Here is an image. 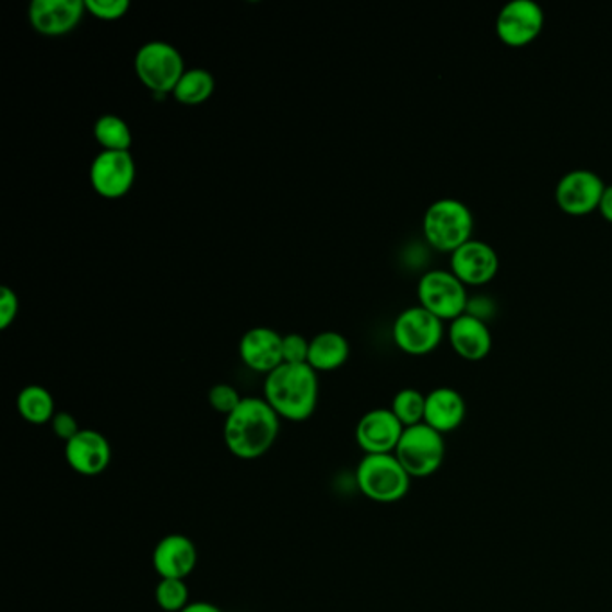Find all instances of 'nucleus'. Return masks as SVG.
<instances>
[{"instance_id": "1", "label": "nucleus", "mask_w": 612, "mask_h": 612, "mask_svg": "<svg viewBox=\"0 0 612 612\" xmlns=\"http://www.w3.org/2000/svg\"><path fill=\"white\" fill-rule=\"evenodd\" d=\"M281 433V416L264 397H245L242 404L225 416L223 442L232 457L257 460L270 452Z\"/></svg>"}, {"instance_id": "2", "label": "nucleus", "mask_w": 612, "mask_h": 612, "mask_svg": "<svg viewBox=\"0 0 612 612\" xmlns=\"http://www.w3.org/2000/svg\"><path fill=\"white\" fill-rule=\"evenodd\" d=\"M320 385L318 374L307 363L281 367L264 379V399L276 415L290 422H304L317 412Z\"/></svg>"}, {"instance_id": "3", "label": "nucleus", "mask_w": 612, "mask_h": 612, "mask_svg": "<svg viewBox=\"0 0 612 612\" xmlns=\"http://www.w3.org/2000/svg\"><path fill=\"white\" fill-rule=\"evenodd\" d=\"M412 480L393 452L365 455L357 463V487L370 502L381 505L401 502L412 489Z\"/></svg>"}, {"instance_id": "4", "label": "nucleus", "mask_w": 612, "mask_h": 612, "mask_svg": "<svg viewBox=\"0 0 612 612\" xmlns=\"http://www.w3.org/2000/svg\"><path fill=\"white\" fill-rule=\"evenodd\" d=\"M422 231L426 242L440 251H455L472 239L474 216L471 209L457 198H440L427 207Z\"/></svg>"}, {"instance_id": "5", "label": "nucleus", "mask_w": 612, "mask_h": 612, "mask_svg": "<svg viewBox=\"0 0 612 612\" xmlns=\"http://www.w3.org/2000/svg\"><path fill=\"white\" fill-rule=\"evenodd\" d=\"M186 71L180 50L167 42H146L141 49L137 50V78L155 96L173 94Z\"/></svg>"}, {"instance_id": "6", "label": "nucleus", "mask_w": 612, "mask_h": 612, "mask_svg": "<svg viewBox=\"0 0 612 612\" xmlns=\"http://www.w3.org/2000/svg\"><path fill=\"white\" fill-rule=\"evenodd\" d=\"M393 455L410 476H433L446 458V440L442 433L422 422L416 426L404 427Z\"/></svg>"}, {"instance_id": "7", "label": "nucleus", "mask_w": 612, "mask_h": 612, "mask_svg": "<svg viewBox=\"0 0 612 612\" xmlns=\"http://www.w3.org/2000/svg\"><path fill=\"white\" fill-rule=\"evenodd\" d=\"M419 306L433 313L442 321L457 320L467 311V287L451 270H429L416 286Z\"/></svg>"}, {"instance_id": "8", "label": "nucleus", "mask_w": 612, "mask_h": 612, "mask_svg": "<svg viewBox=\"0 0 612 612\" xmlns=\"http://www.w3.org/2000/svg\"><path fill=\"white\" fill-rule=\"evenodd\" d=\"M392 337L402 352L412 356H424L440 345L444 321L422 306L408 307L397 315Z\"/></svg>"}, {"instance_id": "9", "label": "nucleus", "mask_w": 612, "mask_h": 612, "mask_svg": "<svg viewBox=\"0 0 612 612\" xmlns=\"http://www.w3.org/2000/svg\"><path fill=\"white\" fill-rule=\"evenodd\" d=\"M544 27V11L536 0H510L496 16V35L508 47L532 44Z\"/></svg>"}, {"instance_id": "10", "label": "nucleus", "mask_w": 612, "mask_h": 612, "mask_svg": "<svg viewBox=\"0 0 612 612\" xmlns=\"http://www.w3.org/2000/svg\"><path fill=\"white\" fill-rule=\"evenodd\" d=\"M137 166L130 151H101L91 164V184L99 197L117 200L131 191Z\"/></svg>"}, {"instance_id": "11", "label": "nucleus", "mask_w": 612, "mask_h": 612, "mask_svg": "<svg viewBox=\"0 0 612 612\" xmlns=\"http://www.w3.org/2000/svg\"><path fill=\"white\" fill-rule=\"evenodd\" d=\"M605 191V181L591 169H573L555 187L557 205L569 216H586L597 211Z\"/></svg>"}, {"instance_id": "12", "label": "nucleus", "mask_w": 612, "mask_h": 612, "mask_svg": "<svg viewBox=\"0 0 612 612\" xmlns=\"http://www.w3.org/2000/svg\"><path fill=\"white\" fill-rule=\"evenodd\" d=\"M404 426L390 408H376L360 419L356 442L365 455H390L401 440Z\"/></svg>"}, {"instance_id": "13", "label": "nucleus", "mask_w": 612, "mask_h": 612, "mask_svg": "<svg viewBox=\"0 0 612 612\" xmlns=\"http://www.w3.org/2000/svg\"><path fill=\"white\" fill-rule=\"evenodd\" d=\"M66 462L80 476H99L111 463L110 442L96 429H81L66 444Z\"/></svg>"}, {"instance_id": "14", "label": "nucleus", "mask_w": 612, "mask_h": 612, "mask_svg": "<svg viewBox=\"0 0 612 612\" xmlns=\"http://www.w3.org/2000/svg\"><path fill=\"white\" fill-rule=\"evenodd\" d=\"M451 271L466 286H482L497 275L499 256L489 243L469 239L452 251Z\"/></svg>"}, {"instance_id": "15", "label": "nucleus", "mask_w": 612, "mask_h": 612, "mask_svg": "<svg viewBox=\"0 0 612 612\" xmlns=\"http://www.w3.org/2000/svg\"><path fill=\"white\" fill-rule=\"evenodd\" d=\"M85 11V0H33L27 16L36 33L63 36L78 27Z\"/></svg>"}, {"instance_id": "16", "label": "nucleus", "mask_w": 612, "mask_h": 612, "mask_svg": "<svg viewBox=\"0 0 612 612\" xmlns=\"http://www.w3.org/2000/svg\"><path fill=\"white\" fill-rule=\"evenodd\" d=\"M151 564L161 578L186 580L198 564L197 544L184 533H169L156 542Z\"/></svg>"}, {"instance_id": "17", "label": "nucleus", "mask_w": 612, "mask_h": 612, "mask_svg": "<svg viewBox=\"0 0 612 612\" xmlns=\"http://www.w3.org/2000/svg\"><path fill=\"white\" fill-rule=\"evenodd\" d=\"M282 338L270 327H254L243 334L239 342V356L250 370L270 374L284 363Z\"/></svg>"}, {"instance_id": "18", "label": "nucleus", "mask_w": 612, "mask_h": 612, "mask_svg": "<svg viewBox=\"0 0 612 612\" xmlns=\"http://www.w3.org/2000/svg\"><path fill=\"white\" fill-rule=\"evenodd\" d=\"M449 342L458 356L467 362H482L491 354L492 334L487 321L463 313L462 317L451 321Z\"/></svg>"}, {"instance_id": "19", "label": "nucleus", "mask_w": 612, "mask_h": 612, "mask_svg": "<svg viewBox=\"0 0 612 612\" xmlns=\"http://www.w3.org/2000/svg\"><path fill=\"white\" fill-rule=\"evenodd\" d=\"M467 416V404L462 393L451 387H438L426 393L424 424L446 435L462 426Z\"/></svg>"}, {"instance_id": "20", "label": "nucleus", "mask_w": 612, "mask_h": 612, "mask_svg": "<svg viewBox=\"0 0 612 612\" xmlns=\"http://www.w3.org/2000/svg\"><path fill=\"white\" fill-rule=\"evenodd\" d=\"M351 354V345L343 334L323 331L309 340L307 365L315 372H332L345 365Z\"/></svg>"}, {"instance_id": "21", "label": "nucleus", "mask_w": 612, "mask_h": 612, "mask_svg": "<svg viewBox=\"0 0 612 612\" xmlns=\"http://www.w3.org/2000/svg\"><path fill=\"white\" fill-rule=\"evenodd\" d=\"M16 410L27 424L44 426L55 419V399L47 388L40 385H27L16 397Z\"/></svg>"}, {"instance_id": "22", "label": "nucleus", "mask_w": 612, "mask_h": 612, "mask_svg": "<svg viewBox=\"0 0 612 612\" xmlns=\"http://www.w3.org/2000/svg\"><path fill=\"white\" fill-rule=\"evenodd\" d=\"M216 81L205 69H187L181 75L173 96L180 105L198 106L205 103L214 94Z\"/></svg>"}, {"instance_id": "23", "label": "nucleus", "mask_w": 612, "mask_h": 612, "mask_svg": "<svg viewBox=\"0 0 612 612\" xmlns=\"http://www.w3.org/2000/svg\"><path fill=\"white\" fill-rule=\"evenodd\" d=\"M94 137L105 151H130L133 136L125 119L114 114L99 117L94 125Z\"/></svg>"}, {"instance_id": "24", "label": "nucleus", "mask_w": 612, "mask_h": 612, "mask_svg": "<svg viewBox=\"0 0 612 612\" xmlns=\"http://www.w3.org/2000/svg\"><path fill=\"white\" fill-rule=\"evenodd\" d=\"M393 415L399 419L402 426L412 427L424 422L426 413V396L416 388H402L392 399Z\"/></svg>"}, {"instance_id": "25", "label": "nucleus", "mask_w": 612, "mask_h": 612, "mask_svg": "<svg viewBox=\"0 0 612 612\" xmlns=\"http://www.w3.org/2000/svg\"><path fill=\"white\" fill-rule=\"evenodd\" d=\"M155 602L164 612H181L191 603V591L186 580L161 578L155 588Z\"/></svg>"}, {"instance_id": "26", "label": "nucleus", "mask_w": 612, "mask_h": 612, "mask_svg": "<svg viewBox=\"0 0 612 612\" xmlns=\"http://www.w3.org/2000/svg\"><path fill=\"white\" fill-rule=\"evenodd\" d=\"M243 399L245 397L239 396L236 388L226 385V382L214 385L209 392V404H211L212 410L225 416L231 415L242 404Z\"/></svg>"}, {"instance_id": "27", "label": "nucleus", "mask_w": 612, "mask_h": 612, "mask_svg": "<svg viewBox=\"0 0 612 612\" xmlns=\"http://www.w3.org/2000/svg\"><path fill=\"white\" fill-rule=\"evenodd\" d=\"M86 13L99 21H119L130 11V0H85Z\"/></svg>"}, {"instance_id": "28", "label": "nucleus", "mask_w": 612, "mask_h": 612, "mask_svg": "<svg viewBox=\"0 0 612 612\" xmlns=\"http://www.w3.org/2000/svg\"><path fill=\"white\" fill-rule=\"evenodd\" d=\"M282 357H284V363H290V365L307 363L309 340H306L302 334H296V332L282 338Z\"/></svg>"}, {"instance_id": "29", "label": "nucleus", "mask_w": 612, "mask_h": 612, "mask_svg": "<svg viewBox=\"0 0 612 612\" xmlns=\"http://www.w3.org/2000/svg\"><path fill=\"white\" fill-rule=\"evenodd\" d=\"M19 296L11 287L2 286L0 290V329L5 331L19 317Z\"/></svg>"}, {"instance_id": "30", "label": "nucleus", "mask_w": 612, "mask_h": 612, "mask_svg": "<svg viewBox=\"0 0 612 612\" xmlns=\"http://www.w3.org/2000/svg\"><path fill=\"white\" fill-rule=\"evenodd\" d=\"M50 427H52V433H55L56 437L66 442V444L81 432L75 416L69 412H56L55 419L50 421Z\"/></svg>"}, {"instance_id": "31", "label": "nucleus", "mask_w": 612, "mask_h": 612, "mask_svg": "<svg viewBox=\"0 0 612 612\" xmlns=\"http://www.w3.org/2000/svg\"><path fill=\"white\" fill-rule=\"evenodd\" d=\"M598 211L602 214L603 220H608L609 223H612V186H605V191H603Z\"/></svg>"}, {"instance_id": "32", "label": "nucleus", "mask_w": 612, "mask_h": 612, "mask_svg": "<svg viewBox=\"0 0 612 612\" xmlns=\"http://www.w3.org/2000/svg\"><path fill=\"white\" fill-rule=\"evenodd\" d=\"M181 612H223L211 602H191Z\"/></svg>"}]
</instances>
